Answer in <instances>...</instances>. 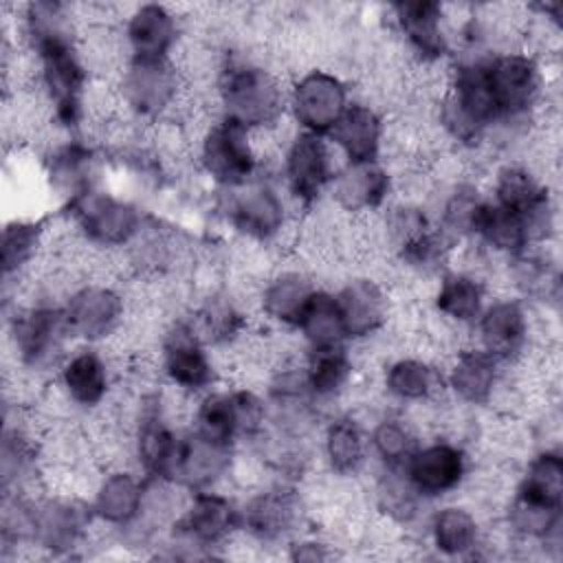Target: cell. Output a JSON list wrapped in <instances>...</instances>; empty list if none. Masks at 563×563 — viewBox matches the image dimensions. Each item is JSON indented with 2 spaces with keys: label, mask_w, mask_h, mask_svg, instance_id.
<instances>
[{
  "label": "cell",
  "mask_w": 563,
  "mask_h": 563,
  "mask_svg": "<svg viewBox=\"0 0 563 563\" xmlns=\"http://www.w3.org/2000/svg\"><path fill=\"white\" fill-rule=\"evenodd\" d=\"M64 314L70 336L95 343L110 336L123 321V299L110 286H84L68 297Z\"/></svg>",
  "instance_id": "10"
},
{
  "label": "cell",
  "mask_w": 563,
  "mask_h": 563,
  "mask_svg": "<svg viewBox=\"0 0 563 563\" xmlns=\"http://www.w3.org/2000/svg\"><path fill=\"white\" fill-rule=\"evenodd\" d=\"M515 501L550 512H561L563 462L556 451H543L528 464L526 475L515 490Z\"/></svg>",
  "instance_id": "26"
},
{
  "label": "cell",
  "mask_w": 563,
  "mask_h": 563,
  "mask_svg": "<svg viewBox=\"0 0 563 563\" xmlns=\"http://www.w3.org/2000/svg\"><path fill=\"white\" fill-rule=\"evenodd\" d=\"M440 387V374L433 365L420 358L402 356L385 372V389L398 400H427Z\"/></svg>",
  "instance_id": "34"
},
{
  "label": "cell",
  "mask_w": 563,
  "mask_h": 563,
  "mask_svg": "<svg viewBox=\"0 0 563 563\" xmlns=\"http://www.w3.org/2000/svg\"><path fill=\"white\" fill-rule=\"evenodd\" d=\"M143 501V484L128 471H112L99 482L90 510L99 521L125 528L141 517Z\"/></svg>",
  "instance_id": "21"
},
{
  "label": "cell",
  "mask_w": 563,
  "mask_h": 563,
  "mask_svg": "<svg viewBox=\"0 0 563 563\" xmlns=\"http://www.w3.org/2000/svg\"><path fill=\"white\" fill-rule=\"evenodd\" d=\"M218 97L222 117L251 132L277 123L288 103L279 77L257 64H229L222 70Z\"/></svg>",
  "instance_id": "1"
},
{
  "label": "cell",
  "mask_w": 563,
  "mask_h": 563,
  "mask_svg": "<svg viewBox=\"0 0 563 563\" xmlns=\"http://www.w3.org/2000/svg\"><path fill=\"white\" fill-rule=\"evenodd\" d=\"M345 84L325 70H310L288 90V110L301 132L328 134L347 108Z\"/></svg>",
  "instance_id": "4"
},
{
  "label": "cell",
  "mask_w": 563,
  "mask_h": 563,
  "mask_svg": "<svg viewBox=\"0 0 563 563\" xmlns=\"http://www.w3.org/2000/svg\"><path fill=\"white\" fill-rule=\"evenodd\" d=\"M396 22L411 51L422 62L442 59L446 53V37L442 31V7L429 0L394 4Z\"/></svg>",
  "instance_id": "19"
},
{
  "label": "cell",
  "mask_w": 563,
  "mask_h": 563,
  "mask_svg": "<svg viewBox=\"0 0 563 563\" xmlns=\"http://www.w3.org/2000/svg\"><path fill=\"white\" fill-rule=\"evenodd\" d=\"M231 464V446L209 442L194 431L183 438L172 482L189 488H202L218 479Z\"/></svg>",
  "instance_id": "23"
},
{
  "label": "cell",
  "mask_w": 563,
  "mask_h": 563,
  "mask_svg": "<svg viewBox=\"0 0 563 563\" xmlns=\"http://www.w3.org/2000/svg\"><path fill=\"white\" fill-rule=\"evenodd\" d=\"M163 372L185 391H202L216 380V369L202 336L189 323H176L163 339Z\"/></svg>",
  "instance_id": "9"
},
{
  "label": "cell",
  "mask_w": 563,
  "mask_h": 563,
  "mask_svg": "<svg viewBox=\"0 0 563 563\" xmlns=\"http://www.w3.org/2000/svg\"><path fill=\"white\" fill-rule=\"evenodd\" d=\"M229 220L240 233L253 240H271L284 229V202L273 187L249 185L233 198L229 207Z\"/></svg>",
  "instance_id": "16"
},
{
  "label": "cell",
  "mask_w": 563,
  "mask_h": 563,
  "mask_svg": "<svg viewBox=\"0 0 563 563\" xmlns=\"http://www.w3.org/2000/svg\"><path fill=\"white\" fill-rule=\"evenodd\" d=\"M297 330L306 336L310 347L343 343L345 332L336 295L317 288L297 323Z\"/></svg>",
  "instance_id": "35"
},
{
  "label": "cell",
  "mask_w": 563,
  "mask_h": 563,
  "mask_svg": "<svg viewBox=\"0 0 563 563\" xmlns=\"http://www.w3.org/2000/svg\"><path fill=\"white\" fill-rule=\"evenodd\" d=\"M191 431L209 442L233 446V442L242 438L233 391L205 394L196 407Z\"/></svg>",
  "instance_id": "29"
},
{
  "label": "cell",
  "mask_w": 563,
  "mask_h": 563,
  "mask_svg": "<svg viewBox=\"0 0 563 563\" xmlns=\"http://www.w3.org/2000/svg\"><path fill=\"white\" fill-rule=\"evenodd\" d=\"M471 233L501 253H521L530 242L526 222L519 213L486 200H482L475 209Z\"/></svg>",
  "instance_id": "27"
},
{
  "label": "cell",
  "mask_w": 563,
  "mask_h": 563,
  "mask_svg": "<svg viewBox=\"0 0 563 563\" xmlns=\"http://www.w3.org/2000/svg\"><path fill=\"white\" fill-rule=\"evenodd\" d=\"M431 541L446 556H466L479 543V526L475 517L460 506L440 508L429 526Z\"/></svg>",
  "instance_id": "31"
},
{
  "label": "cell",
  "mask_w": 563,
  "mask_h": 563,
  "mask_svg": "<svg viewBox=\"0 0 563 563\" xmlns=\"http://www.w3.org/2000/svg\"><path fill=\"white\" fill-rule=\"evenodd\" d=\"M44 224L37 220H15L2 231V273L4 279L26 268L42 246Z\"/></svg>",
  "instance_id": "36"
},
{
  "label": "cell",
  "mask_w": 563,
  "mask_h": 563,
  "mask_svg": "<svg viewBox=\"0 0 563 563\" xmlns=\"http://www.w3.org/2000/svg\"><path fill=\"white\" fill-rule=\"evenodd\" d=\"M59 383L66 398L77 407H99L110 389L106 358L92 347H81L68 354L59 367Z\"/></svg>",
  "instance_id": "18"
},
{
  "label": "cell",
  "mask_w": 563,
  "mask_h": 563,
  "mask_svg": "<svg viewBox=\"0 0 563 563\" xmlns=\"http://www.w3.org/2000/svg\"><path fill=\"white\" fill-rule=\"evenodd\" d=\"M11 336L18 358L33 369L46 367L62 352L64 341L70 336L64 308L59 306H31L15 314L11 321Z\"/></svg>",
  "instance_id": "7"
},
{
  "label": "cell",
  "mask_w": 563,
  "mask_h": 563,
  "mask_svg": "<svg viewBox=\"0 0 563 563\" xmlns=\"http://www.w3.org/2000/svg\"><path fill=\"white\" fill-rule=\"evenodd\" d=\"M251 130L220 117L200 141V165L205 174L224 187H242L257 169V154L251 143Z\"/></svg>",
  "instance_id": "2"
},
{
  "label": "cell",
  "mask_w": 563,
  "mask_h": 563,
  "mask_svg": "<svg viewBox=\"0 0 563 563\" xmlns=\"http://www.w3.org/2000/svg\"><path fill=\"white\" fill-rule=\"evenodd\" d=\"M284 176L288 191L301 205L314 202L321 189L334 178L328 143L319 134L299 132L286 150Z\"/></svg>",
  "instance_id": "11"
},
{
  "label": "cell",
  "mask_w": 563,
  "mask_h": 563,
  "mask_svg": "<svg viewBox=\"0 0 563 563\" xmlns=\"http://www.w3.org/2000/svg\"><path fill=\"white\" fill-rule=\"evenodd\" d=\"M183 438L169 427L161 402L150 398L136 424V457L147 477L172 482Z\"/></svg>",
  "instance_id": "12"
},
{
  "label": "cell",
  "mask_w": 563,
  "mask_h": 563,
  "mask_svg": "<svg viewBox=\"0 0 563 563\" xmlns=\"http://www.w3.org/2000/svg\"><path fill=\"white\" fill-rule=\"evenodd\" d=\"M314 290L317 288L303 273L284 271L264 286L262 310L268 319L297 328Z\"/></svg>",
  "instance_id": "28"
},
{
  "label": "cell",
  "mask_w": 563,
  "mask_h": 563,
  "mask_svg": "<svg viewBox=\"0 0 563 563\" xmlns=\"http://www.w3.org/2000/svg\"><path fill=\"white\" fill-rule=\"evenodd\" d=\"M479 347L497 361H508L521 352L528 339V317L519 301L501 299L484 306L477 317Z\"/></svg>",
  "instance_id": "14"
},
{
  "label": "cell",
  "mask_w": 563,
  "mask_h": 563,
  "mask_svg": "<svg viewBox=\"0 0 563 563\" xmlns=\"http://www.w3.org/2000/svg\"><path fill=\"white\" fill-rule=\"evenodd\" d=\"M238 523L240 512L229 497L220 493H196L174 528L187 543L207 548L229 539Z\"/></svg>",
  "instance_id": "13"
},
{
  "label": "cell",
  "mask_w": 563,
  "mask_h": 563,
  "mask_svg": "<svg viewBox=\"0 0 563 563\" xmlns=\"http://www.w3.org/2000/svg\"><path fill=\"white\" fill-rule=\"evenodd\" d=\"M180 77L169 57H130L119 79V95L128 110L154 119L176 103Z\"/></svg>",
  "instance_id": "3"
},
{
  "label": "cell",
  "mask_w": 563,
  "mask_h": 563,
  "mask_svg": "<svg viewBox=\"0 0 563 563\" xmlns=\"http://www.w3.org/2000/svg\"><path fill=\"white\" fill-rule=\"evenodd\" d=\"M328 136L345 154L347 163H376L383 143V121L374 108L350 103Z\"/></svg>",
  "instance_id": "17"
},
{
  "label": "cell",
  "mask_w": 563,
  "mask_h": 563,
  "mask_svg": "<svg viewBox=\"0 0 563 563\" xmlns=\"http://www.w3.org/2000/svg\"><path fill=\"white\" fill-rule=\"evenodd\" d=\"M297 519V501L295 495L282 488H271L255 495L244 506V528L260 541L282 539L292 530Z\"/></svg>",
  "instance_id": "25"
},
{
  "label": "cell",
  "mask_w": 563,
  "mask_h": 563,
  "mask_svg": "<svg viewBox=\"0 0 563 563\" xmlns=\"http://www.w3.org/2000/svg\"><path fill=\"white\" fill-rule=\"evenodd\" d=\"M369 444L389 471H402L411 453L418 449V440L409 424L396 418L380 420L372 431Z\"/></svg>",
  "instance_id": "37"
},
{
  "label": "cell",
  "mask_w": 563,
  "mask_h": 563,
  "mask_svg": "<svg viewBox=\"0 0 563 563\" xmlns=\"http://www.w3.org/2000/svg\"><path fill=\"white\" fill-rule=\"evenodd\" d=\"M325 460L339 475H354L365 462L367 440L363 429L352 418H336L325 429Z\"/></svg>",
  "instance_id": "33"
},
{
  "label": "cell",
  "mask_w": 563,
  "mask_h": 563,
  "mask_svg": "<svg viewBox=\"0 0 563 563\" xmlns=\"http://www.w3.org/2000/svg\"><path fill=\"white\" fill-rule=\"evenodd\" d=\"M389 194V174L378 163H347L334 178V198L350 213L378 209Z\"/></svg>",
  "instance_id": "22"
},
{
  "label": "cell",
  "mask_w": 563,
  "mask_h": 563,
  "mask_svg": "<svg viewBox=\"0 0 563 563\" xmlns=\"http://www.w3.org/2000/svg\"><path fill=\"white\" fill-rule=\"evenodd\" d=\"M435 310L457 323L477 321L484 310V286L468 273H449L438 286Z\"/></svg>",
  "instance_id": "32"
},
{
  "label": "cell",
  "mask_w": 563,
  "mask_h": 563,
  "mask_svg": "<svg viewBox=\"0 0 563 563\" xmlns=\"http://www.w3.org/2000/svg\"><path fill=\"white\" fill-rule=\"evenodd\" d=\"M350 374H352V363L343 343L310 347L306 367H303V380H306V389L312 396H319V398L334 396L339 389H343Z\"/></svg>",
  "instance_id": "30"
},
{
  "label": "cell",
  "mask_w": 563,
  "mask_h": 563,
  "mask_svg": "<svg viewBox=\"0 0 563 563\" xmlns=\"http://www.w3.org/2000/svg\"><path fill=\"white\" fill-rule=\"evenodd\" d=\"M345 339H363L380 330L389 314L385 290L374 279H354L336 292Z\"/></svg>",
  "instance_id": "15"
},
{
  "label": "cell",
  "mask_w": 563,
  "mask_h": 563,
  "mask_svg": "<svg viewBox=\"0 0 563 563\" xmlns=\"http://www.w3.org/2000/svg\"><path fill=\"white\" fill-rule=\"evenodd\" d=\"M178 37V22L163 4H141L125 24L130 57H169Z\"/></svg>",
  "instance_id": "20"
},
{
  "label": "cell",
  "mask_w": 563,
  "mask_h": 563,
  "mask_svg": "<svg viewBox=\"0 0 563 563\" xmlns=\"http://www.w3.org/2000/svg\"><path fill=\"white\" fill-rule=\"evenodd\" d=\"M81 235L95 246H123L141 231V213L125 200L88 191L70 205Z\"/></svg>",
  "instance_id": "6"
},
{
  "label": "cell",
  "mask_w": 563,
  "mask_h": 563,
  "mask_svg": "<svg viewBox=\"0 0 563 563\" xmlns=\"http://www.w3.org/2000/svg\"><path fill=\"white\" fill-rule=\"evenodd\" d=\"M290 559L295 561H325L330 559V552L319 541H297L290 545Z\"/></svg>",
  "instance_id": "38"
},
{
  "label": "cell",
  "mask_w": 563,
  "mask_h": 563,
  "mask_svg": "<svg viewBox=\"0 0 563 563\" xmlns=\"http://www.w3.org/2000/svg\"><path fill=\"white\" fill-rule=\"evenodd\" d=\"M486 79L499 119L528 114L541 95V70L526 53H501L486 59Z\"/></svg>",
  "instance_id": "5"
},
{
  "label": "cell",
  "mask_w": 563,
  "mask_h": 563,
  "mask_svg": "<svg viewBox=\"0 0 563 563\" xmlns=\"http://www.w3.org/2000/svg\"><path fill=\"white\" fill-rule=\"evenodd\" d=\"M402 475L420 497H440L460 486L466 475V455L457 444L431 442L418 446Z\"/></svg>",
  "instance_id": "8"
},
{
  "label": "cell",
  "mask_w": 563,
  "mask_h": 563,
  "mask_svg": "<svg viewBox=\"0 0 563 563\" xmlns=\"http://www.w3.org/2000/svg\"><path fill=\"white\" fill-rule=\"evenodd\" d=\"M497 365L499 361L482 347L464 350L449 367L446 383L460 400L468 405H484L493 398L499 374Z\"/></svg>",
  "instance_id": "24"
}]
</instances>
